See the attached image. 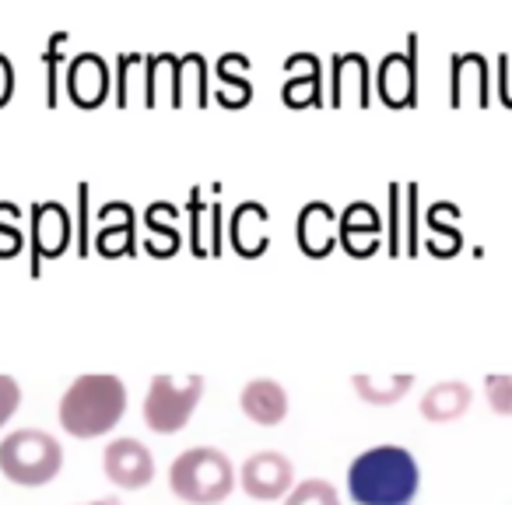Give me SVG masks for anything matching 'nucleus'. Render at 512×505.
<instances>
[{
	"label": "nucleus",
	"instance_id": "obj_13",
	"mask_svg": "<svg viewBox=\"0 0 512 505\" xmlns=\"http://www.w3.org/2000/svg\"><path fill=\"white\" fill-rule=\"evenodd\" d=\"M288 81L281 88V99L288 106H313V102H323V67L320 57L313 53H292L285 60Z\"/></svg>",
	"mask_w": 512,
	"mask_h": 505
},
{
	"label": "nucleus",
	"instance_id": "obj_21",
	"mask_svg": "<svg viewBox=\"0 0 512 505\" xmlns=\"http://www.w3.org/2000/svg\"><path fill=\"white\" fill-rule=\"evenodd\" d=\"M186 88L197 92V106H207V60L200 53L179 57V99L186 102Z\"/></svg>",
	"mask_w": 512,
	"mask_h": 505
},
{
	"label": "nucleus",
	"instance_id": "obj_9",
	"mask_svg": "<svg viewBox=\"0 0 512 505\" xmlns=\"http://www.w3.org/2000/svg\"><path fill=\"white\" fill-rule=\"evenodd\" d=\"M239 411L246 414L253 425L260 428H278L281 421L292 411V400H288V390L271 376H256L242 386L239 393Z\"/></svg>",
	"mask_w": 512,
	"mask_h": 505
},
{
	"label": "nucleus",
	"instance_id": "obj_14",
	"mask_svg": "<svg viewBox=\"0 0 512 505\" xmlns=\"http://www.w3.org/2000/svg\"><path fill=\"white\" fill-rule=\"evenodd\" d=\"M379 232H383V225H379L376 207L365 204V200L351 204L337 221V239L344 242L351 257H369L372 249L379 246Z\"/></svg>",
	"mask_w": 512,
	"mask_h": 505
},
{
	"label": "nucleus",
	"instance_id": "obj_16",
	"mask_svg": "<svg viewBox=\"0 0 512 505\" xmlns=\"http://www.w3.org/2000/svg\"><path fill=\"white\" fill-rule=\"evenodd\" d=\"M32 239H36L39 257H60L71 242V218L60 204H36L32 207Z\"/></svg>",
	"mask_w": 512,
	"mask_h": 505
},
{
	"label": "nucleus",
	"instance_id": "obj_15",
	"mask_svg": "<svg viewBox=\"0 0 512 505\" xmlns=\"http://www.w3.org/2000/svg\"><path fill=\"white\" fill-rule=\"evenodd\" d=\"M299 246L309 257H330V249L337 246V218L330 204H306L299 214Z\"/></svg>",
	"mask_w": 512,
	"mask_h": 505
},
{
	"label": "nucleus",
	"instance_id": "obj_5",
	"mask_svg": "<svg viewBox=\"0 0 512 505\" xmlns=\"http://www.w3.org/2000/svg\"><path fill=\"white\" fill-rule=\"evenodd\" d=\"M204 376H169V372H158L148 383V393H144L141 404V418L144 425L155 435H176L183 432L186 425L197 414L200 400H204Z\"/></svg>",
	"mask_w": 512,
	"mask_h": 505
},
{
	"label": "nucleus",
	"instance_id": "obj_26",
	"mask_svg": "<svg viewBox=\"0 0 512 505\" xmlns=\"http://www.w3.org/2000/svg\"><path fill=\"white\" fill-rule=\"evenodd\" d=\"M11 95H15V67H11V60L0 53V109L8 106Z\"/></svg>",
	"mask_w": 512,
	"mask_h": 505
},
{
	"label": "nucleus",
	"instance_id": "obj_18",
	"mask_svg": "<svg viewBox=\"0 0 512 505\" xmlns=\"http://www.w3.org/2000/svg\"><path fill=\"white\" fill-rule=\"evenodd\" d=\"M348 88L358 92V102L369 106L372 102V88H369V60L362 53H337L334 57V106H344V95Z\"/></svg>",
	"mask_w": 512,
	"mask_h": 505
},
{
	"label": "nucleus",
	"instance_id": "obj_3",
	"mask_svg": "<svg viewBox=\"0 0 512 505\" xmlns=\"http://www.w3.org/2000/svg\"><path fill=\"white\" fill-rule=\"evenodd\" d=\"M235 481L239 470L218 446H190L169 463V491L183 505H221Z\"/></svg>",
	"mask_w": 512,
	"mask_h": 505
},
{
	"label": "nucleus",
	"instance_id": "obj_12",
	"mask_svg": "<svg viewBox=\"0 0 512 505\" xmlns=\"http://www.w3.org/2000/svg\"><path fill=\"white\" fill-rule=\"evenodd\" d=\"M449 102L463 106L467 99H474L477 106H488L491 92H488V60L481 53H453L449 60Z\"/></svg>",
	"mask_w": 512,
	"mask_h": 505
},
{
	"label": "nucleus",
	"instance_id": "obj_1",
	"mask_svg": "<svg viewBox=\"0 0 512 505\" xmlns=\"http://www.w3.org/2000/svg\"><path fill=\"white\" fill-rule=\"evenodd\" d=\"M421 495V463L400 442L369 446L348 463V498L355 505H414Z\"/></svg>",
	"mask_w": 512,
	"mask_h": 505
},
{
	"label": "nucleus",
	"instance_id": "obj_4",
	"mask_svg": "<svg viewBox=\"0 0 512 505\" xmlns=\"http://www.w3.org/2000/svg\"><path fill=\"white\" fill-rule=\"evenodd\" d=\"M64 470V446L43 428H18L0 439V474L18 488H43Z\"/></svg>",
	"mask_w": 512,
	"mask_h": 505
},
{
	"label": "nucleus",
	"instance_id": "obj_2",
	"mask_svg": "<svg viewBox=\"0 0 512 505\" xmlns=\"http://www.w3.org/2000/svg\"><path fill=\"white\" fill-rule=\"evenodd\" d=\"M127 414V383L113 372H85L64 390L57 421L74 439H102Z\"/></svg>",
	"mask_w": 512,
	"mask_h": 505
},
{
	"label": "nucleus",
	"instance_id": "obj_17",
	"mask_svg": "<svg viewBox=\"0 0 512 505\" xmlns=\"http://www.w3.org/2000/svg\"><path fill=\"white\" fill-rule=\"evenodd\" d=\"M351 390H355V397L369 407H393L414 390V376L411 372H390V376L358 372V376H351Z\"/></svg>",
	"mask_w": 512,
	"mask_h": 505
},
{
	"label": "nucleus",
	"instance_id": "obj_8",
	"mask_svg": "<svg viewBox=\"0 0 512 505\" xmlns=\"http://www.w3.org/2000/svg\"><path fill=\"white\" fill-rule=\"evenodd\" d=\"M379 95L386 106L418 102V36H407V53H386L379 64Z\"/></svg>",
	"mask_w": 512,
	"mask_h": 505
},
{
	"label": "nucleus",
	"instance_id": "obj_6",
	"mask_svg": "<svg viewBox=\"0 0 512 505\" xmlns=\"http://www.w3.org/2000/svg\"><path fill=\"white\" fill-rule=\"evenodd\" d=\"M239 488L260 505L281 502V498L295 488L292 456H285L281 449H260V453H249L239 467Z\"/></svg>",
	"mask_w": 512,
	"mask_h": 505
},
{
	"label": "nucleus",
	"instance_id": "obj_22",
	"mask_svg": "<svg viewBox=\"0 0 512 505\" xmlns=\"http://www.w3.org/2000/svg\"><path fill=\"white\" fill-rule=\"evenodd\" d=\"M484 400L498 418H512V372H491L484 376Z\"/></svg>",
	"mask_w": 512,
	"mask_h": 505
},
{
	"label": "nucleus",
	"instance_id": "obj_23",
	"mask_svg": "<svg viewBox=\"0 0 512 505\" xmlns=\"http://www.w3.org/2000/svg\"><path fill=\"white\" fill-rule=\"evenodd\" d=\"M218 78H221V88H218V102H221V106H246L249 95H253L246 74H232V71H228V64H225V57H221Z\"/></svg>",
	"mask_w": 512,
	"mask_h": 505
},
{
	"label": "nucleus",
	"instance_id": "obj_25",
	"mask_svg": "<svg viewBox=\"0 0 512 505\" xmlns=\"http://www.w3.org/2000/svg\"><path fill=\"white\" fill-rule=\"evenodd\" d=\"M18 407H22V386H18L15 376H4V372H0V428L15 418Z\"/></svg>",
	"mask_w": 512,
	"mask_h": 505
},
{
	"label": "nucleus",
	"instance_id": "obj_19",
	"mask_svg": "<svg viewBox=\"0 0 512 505\" xmlns=\"http://www.w3.org/2000/svg\"><path fill=\"white\" fill-rule=\"evenodd\" d=\"M264 225H267V211L260 204H242L239 211H235V218H232V239H235V246L246 253V257H256L260 249L267 246V232H264Z\"/></svg>",
	"mask_w": 512,
	"mask_h": 505
},
{
	"label": "nucleus",
	"instance_id": "obj_24",
	"mask_svg": "<svg viewBox=\"0 0 512 505\" xmlns=\"http://www.w3.org/2000/svg\"><path fill=\"white\" fill-rule=\"evenodd\" d=\"M67 43V32H57V36H50V46H46L43 53V67H46V102L50 106H57V71H60V60H64V53H60V46Z\"/></svg>",
	"mask_w": 512,
	"mask_h": 505
},
{
	"label": "nucleus",
	"instance_id": "obj_10",
	"mask_svg": "<svg viewBox=\"0 0 512 505\" xmlns=\"http://www.w3.org/2000/svg\"><path fill=\"white\" fill-rule=\"evenodd\" d=\"M67 95L74 106L95 109L109 95V64L99 53H78L67 67Z\"/></svg>",
	"mask_w": 512,
	"mask_h": 505
},
{
	"label": "nucleus",
	"instance_id": "obj_20",
	"mask_svg": "<svg viewBox=\"0 0 512 505\" xmlns=\"http://www.w3.org/2000/svg\"><path fill=\"white\" fill-rule=\"evenodd\" d=\"M285 505H341V491L334 488L323 477H306V481H295V488L281 498Z\"/></svg>",
	"mask_w": 512,
	"mask_h": 505
},
{
	"label": "nucleus",
	"instance_id": "obj_7",
	"mask_svg": "<svg viewBox=\"0 0 512 505\" xmlns=\"http://www.w3.org/2000/svg\"><path fill=\"white\" fill-rule=\"evenodd\" d=\"M102 474L120 491H141L155 481V456L141 439H113L102 449Z\"/></svg>",
	"mask_w": 512,
	"mask_h": 505
},
{
	"label": "nucleus",
	"instance_id": "obj_27",
	"mask_svg": "<svg viewBox=\"0 0 512 505\" xmlns=\"http://www.w3.org/2000/svg\"><path fill=\"white\" fill-rule=\"evenodd\" d=\"M88 505H123L120 498H99V502H88Z\"/></svg>",
	"mask_w": 512,
	"mask_h": 505
},
{
	"label": "nucleus",
	"instance_id": "obj_11",
	"mask_svg": "<svg viewBox=\"0 0 512 505\" xmlns=\"http://www.w3.org/2000/svg\"><path fill=\"white\" fill-rule=\"evenodd\" d=\"M470 404H474V390L463 379H442L421 393L418 411L428 425H453L470 411Z\"/></svg>",
	"mask_w": 512,
	"mask_h": 505
}]
</instances>
